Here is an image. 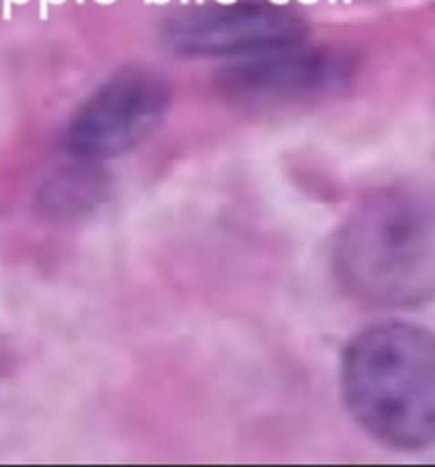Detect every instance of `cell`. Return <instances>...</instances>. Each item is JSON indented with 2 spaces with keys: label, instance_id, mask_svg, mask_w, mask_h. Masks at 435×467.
Returning a JSON list of instances; mask_svg holds the SVG:
<instances>
[{
  "label": "cell",
  "instance_id": "5b68a950",
  "mask_svg": "<svg viewBox=\"0 0 435 467\" xmlns=\"http://www.w3.org/2000/svg\"><path fill=\"white\" fill-rule=\"evenodd\" d=\"M349 64L326 48H308L306 41L267 53L240 57L219 78L235 99L287 100L324 91L345 80Z\"/></svg>",
  "mask_w": 435,
  "mask_h": 467
},
{
  "label": "cell",
  "instance_id": "7a4b0ae2",
  "mask_svg": "<svg viewBox=\"0 0 435 467\" xmlns=\"http://www.w3.org/2000/svg\"><path fill=\"white\" fill-rule=\"evenodd\" d=\"M349 413L381 445H435V331L404 322L365 328L342 358Z\"/></svg>",
  "mask_w": 435,
  "mask_h": 467
},
{
  "label": "cell",
  "instance_id": "6da1fadb",
  "mask_svg": "<svg viewBox=\"0 0 435 467\" xmlns=\"http://www.w3.org/2000/svg\"><path fill=\"white\" fill-rule=\"evenodd\" d=\"M333 267L347 292L369 306L435 299V201L401 187L363 199L337 231Z\"/></svg>",
  "mask_w": 435,
  "mask_h": 467
},
{
  "label": "cell",
  "instance_id": "52a82bcc",
  "mask_svg": "<svg viewBox=\"0 0 435 467\" xmlns=\"http://www.w3.org/2000/svg\"><path fill=\"white\" fill-rule=\"evenodd\" d=\"M5 374H7V349H5V340L0 336V392H3Z\"/></svg>",
  "mask_w": 435,
  "mask_h": 467
},
{
  "label": "cell",
  "instance_id": "8992f818",
  "mask_svg": "<svg viewBox=\"0 0 435 467\" xmlns=\"http://www.w3.org/2000/svg\"><path fill=\"white\" fill-rule=\"evenodd\" d=\"M78 160V167H67L55 178H50L46 190L41 192L44 208L53 214L82 213L98 199L100 182L91 160Z\"/></svg>",
  "mask_w": 435,
  "mask_h": 467
},
{
  "label": "cell",
  "instance_id": "3957f363",
  "mask_svg": "<svg viewBox=\"0 0 435 467\" xmlns=\"http://www.w3.org/2000/svg\"><path fill=\"white\" fill-rule=\"evenodd\" d=\"M171 108L167 78L150 67H126L109 76L68 121L64 144L73 158H119L149 140Z\"/></svg>",
  "mask_w": 435,
  "mask_h": 467
},
{
  "label": "cell",
  "instance_id": "277c9868",
  "mask_svg": "<svg viewBox=\"0 0 435 467\" xmlns=\"http://www.w3.org/2000/svg\"><path fill=\"white\" fill-rule=\"evenodd\" d=\"M306 23L272 3H233L192 9L169 26V44L182 55L251 57L306 41Z\"/></svg>",
  "mask_w": 435,
  "mask_h": 467
}]
</instances>
